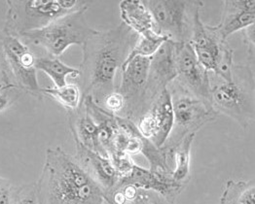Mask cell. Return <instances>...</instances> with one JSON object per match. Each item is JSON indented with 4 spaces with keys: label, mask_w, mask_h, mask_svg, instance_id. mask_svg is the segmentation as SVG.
Here are the masks:
<instances>
[{
    "label": "cell",
    "mask_w": 255,
    "mask_h": 204,
    "mask_svg": "<svg viewBox=\"0 0 255 204\" xmlns=\"http://www.w3.org/2000/svg\"><path fill=\"white\" fill-rule=\"evenodd\" d=\"M138 35L123 22L107 31H99L82 46V61L79 65V86L82 99L91 97L100 105L116 90L117 72L127 60Z\"/></svg>",
    "instance_id": "6da1fadb"
},
{
    "label": "cell",
    "mask_w": 255,
    "mask_h": 204,
    "mask_svg": "<svg viewBox=\"0 0 255 204\" xmlns=\"http://www.w3.org/2000/svg\"><path fill=\"white\" fill-rule=\"evenodd\" d=\"M41 204H104L103 189L78 160L60 147L49 148L37 181Z\"/></svg>",
    "instance_id": "7a4b0ae2"
},
{
    "label": "cell",
    "mask_w": 255,
    "mask_h": 204,
    "mask_svg": "<svg viewBox=\"0 0 255 204\" xmlns=\"http://www.w3.org/2000/svg\"><path fill=\"white\" fill-rule=\"evenodd\" d=\"M255 72L250 64H234L232 78L212 85L211 104L219 115H225L243 128L255 118Z\"/></svg>",
    "instance_id": "3957f363"
},
{
    "label": "cell",
    "mask_w": 255,
    "mask_h": 204,
    "mask_svg": "<svg viewBox=\"0 0 255 204\" xmlns=\"http://www.w3.org/2000/svg\"><path fill=\"white\" fill-rule=\"evenodd\" d=\"M89 9L87 4L81 9L53 21L41 29L23 33L18 36L27 45L35 56L47 55L60 58L72 45L83 44L98 32L86 20Z\"/></svg>",
    "instance_id": "277c9868"
},
{
    "label": "cell",
    "mask_w": 255,
    "mask_h": 204,
    "mask_svg": "<svg viewBox=\"0 0 255 204\" xmlns=\"http://www.w3.org/2000/svg\"><path fill=\"white\" fill-rule=\"evenodd\" d=\"M87 4L86 1L80 0H9L6 1L3 30L18 37L23 33L41 29Z\"/></svg>",
    "instance_id": "5b68a950"
},
{
    "label": "cell",
    "mask_w": 255,
    "mask_h": 204,
    "mask_svg": "<svg viewBox=\"0 0 255 204\" xmlns=\"http://www.w3.org/2000/svg\"><path fill=\"white\" fill-rule=\"evenodd\" d=\"M168 90L171 98L173 124L167 142L161 148L172 157V151L185 137L196 134L202 126L215 121L220 115L211 104L191 95L175 80Z\"/></svg>",
    "instance_id": "8992f818"
},
{
    "label": "cell",
    "mask_w": 255,
    "mask_h": 204,
    "mask_svg": "<svg viewBox=\"0 0 255 204\" xmlns=\"http://www.w3.org/2000/svg\"><path fill=\"white\" fill-rule=\"evenodd\" d=\"M199 62L221 81L232 78L234 51L220 36L216 25L206 24L198 12L194 18L191 40L189 42Z\"/></svg>",
    "instance_id": "52a82bcc"
},
{
    "label": "cell",
    "mask_w": 255,
    "mask_h": 204,
    "mask_svg": "<svg viewBox=\"0 0 255 204\" xmlns=\"http://www.w3.org/2000/svg\"><path fill=\"white\" fill-rule=\"evenodd\" d=\"M152 16L154 31L175 43L191 40L195 15L204 7L203 1L143 0Z\"/></svg>",
    "instance_id": "ba28073f"
},
{
    "label": "cell",
    "mask_w": 255,
    "mask_h": 204,
    "mask_svg": "<svg viewBox=\"0 0 255 204\" xmlns=\"http://www.w3.org/2000/svg\"><path fill=\"white\" fill-rule=\"evenodd\" d=\"M0 53L10 79L20 91L42 100V88L37 79L35 55L22 41L0 30Z\"/></svg>",
    "instance_id": "9c48e42d"
},
{
    "label": "cell",
    "mask_w": 255,
    "mask_h": 204,
    "mask_svg": "<svg viewBox=\"0 0 255 204\" xmlns=\"http://www.w3.org/2000/svg\"><path fill=\"white\" fill-rule=\"evenodd\" d=\"M150 58L137 57L128 61L121 69V81L116 90L124 100V109L120 115L136 123L148 110L146 86Z\"/></svg>",
    "instance_id": "30bf717a"
},
{
    "label": "cell",
    "mask_w": 255,
    "mask_h": 204,
    "mask_svg": "<svg viewBox=\"0 0 255 204\" xmlns=\"http://www.w3.org/2000/svg\"><path fill=\"white\" fill-rule=\"evenodd\" d=\"M175 67L177 73L175 81L196 98L211 104L210 72L199 62L189 42L176 43Z\"/></svg>",
    "instance_id": "8fae6325"
},
{
    "label": "cell",
    "mask_w": 255,
    "mask_h": 204,
    "mask_svg": "<svg viewBox=\"0 0 255 204\" xmlns=\"http://www.w3.org/2000/svg\"><path fill=\"white\" fill-rule=\"evenodd\" d=\"M142 137L161 148L167 142L173 124V112L169 90H165L135 123Z\"/></svg>",
    "instance_id": "7c38bea8"
},
{
    "label": "cell",
    "mask_w": 255,
    "mask_h": 204,
    "mask_svg": "<svg viewBox=\"0 0 255 204\" xmlns=\"http://www.w3.org/2000/svg\"><path fill=\"white\" fill-rule=\"evenodd\" d=\"M175 48V42L167 40L150 58L146 86V104L148 109L155 100L167 90L177 77Z\"/></svg>",
    "instance_id": "4fadbf2b"
},
{
    "label": "cell",
    "mask_w": 255,
    "mask_h": 204,
    "mask_svg": "<svg viewBox=\"0 0 255 204\" xmlns=\"http://www.w3.org/2000/svg\"><path fill=\"white\" fill-rule=\"evenodd\" d=\"M121 185H132L140 189L157 192L172 203H175V200L185 188L173 182L170 174L153 172L135 163L127 175L119 178L116 186Z\"/></svg>",
    "instance_id": "5bb4252c"
},
{
    "label": "cell",
    "mask_w": 255,
    "mask_h": 204,
    "mask_svg": "<svg viewBox=\"0 0 255 204\" xmlns=\"http://www.w3.org/2000/svg\"><path fill=\"white\" fill-rule=\"evenodd\" d=\"M255 23V0H227L223 1L221 20L216 28L222 39L227 41L232 34Z\"/></svg>",
    "instance_id": "9a60e30c"
},
{
    "label": "cell",
    "mask_w": 255,
    "mask_h": 204,
    "mask_svg": "<svg viewBox=\"0 0 255 204\" xmlns=\"http://www.w3.org/2000/svg\"><path fill=\"white\" fill-rule=\"evenodd\" d=\"M75 158L82 164L91 177L100 185L107 197L110 192L113 191L119 180V174L111 160L87 149L78 143H75Z\"/></svg>",
    "instance_id": "2e32d148"
},
{
    "label": "cell",
    "mask_w": 255,
    "mask_h": 204,
    "mask_svg": "<svg viewBox=\"0 0 255 204\" xmlns=\"http://www.w3.org/2000/svg\"><path fill=\"white\" fill-rule=\"evenodd\" d=\"M69 125L75 143L106 157L99 143V125L87 111L83 102L77 110L70 111Z\"/></svg>",
    "instance_id": "e0dca14e"
},
{
    "label": "cell",
    "mask_w": 255,
    "mask_h": 204,
    "mask_svg": "<svg viewBox=\"0 0 255 204\" xmlns=\"http://www.w3.org/2000/svg\"><path fill=\"white\" fill-rule=\"evenodd\" d=\"M122 22L138 36L154 33L152 16L143 0H123L119 4Z\"/></svg>",
    "instance_id": "ac0fdd59"
},
{
    "label": "cell",
    "mask_w": 255,
    "mask_h": 204,
    "mask_svg": "<svg viewBox=\"0 0 255 204\" xmlns=\"http://www.w3.org/2000/svg\"><path fill=\"white\" fill-rule=\"evenodd\" d=\"M107 204H174L157 192L132 185L116 186L106 197Z\"/></svg>",
    "instance_id": "d6986e66"
},
{
    "label": "cell",
    "mask_w": 255,
    "mask_h": 204,
    "mask_svg": "<svg viewBox=\"0 0 255 204\" xmlns=\"http://www.w3.org/2000/svg\"><path fill=\"white\" fill-rule=\"evenodd\" d=\"M196 134L185 137L172 151V163L174 167L171 171L173 182L185 187L190 180L191 172V149Z\"/></svg>",
    "instance_id": "ffe728a7"
},
{
    "label": "cell",
    "mask_w": 255,
    "mask_h": 204,
    "mask_svg": "<svg viewBox=\"0 0 255 204\" xmlns=\"http://www.w3.org/2000/svg\"><path fill=\"white\" fill-rule=\"evenodd\" d=\"M35 67L47 74L54 83L55 87H63L67 84L66 78L71 77L77 80L79 77L78 68H73L64 63L60 58H54L47 55L35 56Z\"/></svg>",
    "instance_id": "44dd1931"
},
{
    "label": "cell",
    "mask_w": 255,
    "mask_h": 204,
    "mask_svg": "<svg viewBox=\"0 0 255 204\" xmlns=\"http://www.w3.org/2000/svg\"><path fill=\"white\" fill-rule=\"evenodd\" d=\"M221 204H255V184L254 180H228L222 196Z\"/></svg>",
    "instance_id": "7402d4cb"
},
{
    "label": "cell",
    "mask_w": 255,
    "mask_h": 204,
    "mask_svg": "<svg viewBox=\"0 0 255 204\" xmlns=\"http://www.w3.org/2000/svg\"><path fill=\"white\" fill-rule=\"evenodd\" d=\"M41 93L43 96L54 99L69 112L77 110L82 102V93L76 83H67L63 87L42 88Z\"/></svg>",
    "instance_id": "603a6c76"
},
{
    "label": "cell",
    "mask_w": 255,
    "mask_h": 204,
    "mask_svg": "<svg viewBox=\"0 0 255 204\" xmlns=\"http://www.w3.org/2000/svg\"><path fill=\"white\" fill-rule=\"evenodd\" d=\"M167 40H169V39L157 34L156 32L151 33L149 35H145V36H138L136 43L134 44L133 48L131 49L130 53L128 54L127 60L124 62L123 66L125 64H127L128 61H130L137 57L151 58Z\"/></svg>",
    "instance_id": "cb8c5ba5"
},
{
    "label": "cell",
    "mask_w": 255,
    "mask_h": 204,
    "mask_svg": "<svg viewBox=\"0 0 255 204\" xmlns=\"http://www.w3.org/2000/svg\"><path fill=\"white\" fill-rule=\"evenodd\" d=\"M10 204H41L37 182L13 190Z\"/></svg>",
    "instance_id": "d4e9b609"
},
{
    "label": "cell",
    "mask_w": 255,
    "mask_h": 204,
    "mask_svg": "<svg viewBox=\"0 0 255 204\" xmlns=\"http://www.w3.org/2000/svg\"><path fill=\"white\" fill-rule=\"evenodd\" d=\"M99 106H101L111 114L120 116L124 109V100L121 94L117 90H115L113 93L108 95Z\"/></svg>",
    "instance_id": "484cf974"
},
{
    "label": "cell",
    "mask_w": 255,
    "mask_h": 204,
    "mask_svg": "<svg viewBox=\"0 0 255 204\" xmlns=\"http://www.w3.org/2000/svg\"><path fill=\"white\" fill-rule=\"evenodd\" d=\"M19 96L20 90L15 86H10L0 91V113L9 108Z\"/></svg>",
    "instance_id": "4316f807"
},
{
    "label": "cell",
    "mask_w": 255,
    "mask_h": 204,
    "mask_svg": "<svg viewBox=\"0 0 255 204\" xmlns=\"http://www.w3.org/2000/svg\"><path fill=\"white\" fill-rule=\"evenodd\" d=\"M244 31V39H245V44L247 46V51H248V57L250 62L249 64L251 65V59L253 60V62L255 61V25H252Z\"/></svg>",
    "instance_id": "83f0119b"
},
{
    "label": "cell",
    "mask_w": 255,
    "mask_h": 204,
    "mask_svg": "<svg viewBox=\"0 0 255 204\" xmlns=\"http://www.w3.org/2000/svg\"><path fill=\"white\" fill-rule=\"evenodd\" d=\"M13 189L10 182L0 177V204H10Z\"/></svg>",
    "instance_id": "f1b7e54d"
},
{
    "label": "cell",
    "mask_w": 255,
    "mask_h": 204,
    "mask_svg": "<svg viewBox=\"0 0 255 204\" xmlns=\"http://www.w3.org/2000/svg\"><path fill=\"white\" fill-rule=\"evenodd\" d=\"M10 86H15V85H13V83L10 79L5 62L3 61L2 55L0 53V91H2L3 89H5L7 87H10Z\"/></svg>",
    "instance_id": "f546056e"
}]
</instances>
